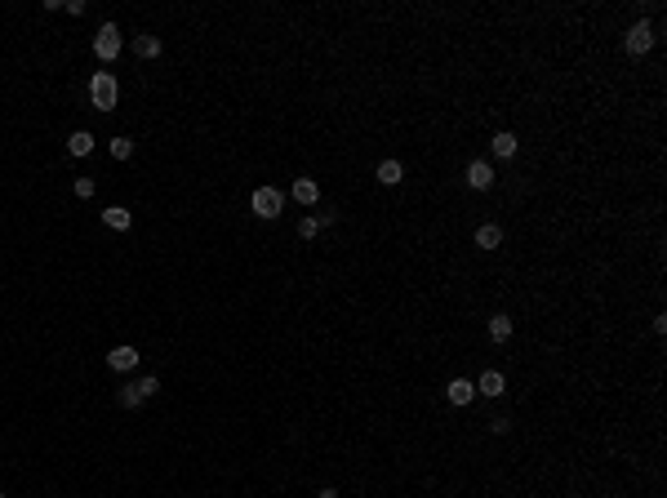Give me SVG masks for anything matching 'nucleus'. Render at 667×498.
I'll list each match as a JSON object with an SVG mask.
<instances>
[{
    "label": "nucleus",
    "instance_id": "nucleus-15",
    "mask_svg": "<svg viewBox=\"0 0 667 498\" xmlns=\"http://www.w3.org/2000/svg\"><path fill=\"white\" fill-rule=\"evenodd\" d=\"M133 54L138 58H161V36H138V41H133Z\"/></svg>",
    "mask_w": 667,
    "mask_h": 498
},
{
    "label": "nucleus",
    "instance_id": "nucleus-5",
    "mask_svg": "<svg viewBox=\"0 0 667 498\" xmlns=\"http://www.w3.org/2000/svg\"><path fill=\"white\" fill-rule=\"evenodd\" d=\"M627 54L632 58H640V54H650V45H654V31H650V22H636L632 31H627Z\"/></svg>",
    "mask_w": 667,
    "mask_h": 498
},
{
    "label": "nucleus",
    "instance_id": "nucleus-4",
    "mask_svg": "<svg viewBox=\"0 0 667 498\" xmlns=\"http://www.w3.org/2000/svg\"><path fill=\"white\" fill-rule=\"evenodd\" d=\"M249 205H254V214H258V218H276V214H281V205H285V196L276 187H258L249 196Z\"/></svg>",
    "mask_w": 667,
    "mask_h": 498
},
{
    "label": "nucleus",
    "instance_id": "nucleus-18",
    "mask_svg": "<svg viewBox=\"0 0 667 498\" xmlns=\"http://www.w3.org/2000/svg\"><path fill=\"white\" fill-rule=\"evenodd\" d=\"M325 223H330V218H302V223H298V236H302V240H316Z\"/></svg>",
    "mask_w": 667,
    "mask_h": 498
},
{
    "label": "nucleus",
    "instance_id": "nucleus-14",
    "mask_svg": "<svg viewBox=\"0 0 667 498\" xmlns=\"http://www.w3.org/2000/svg\"><path fill=\"white\" fill-rule=\"evenodd\" d=\"M490 147H494V156H499V161H507V156H516V133H507V129H503V133H494V142H490Z\"/></svg>",
    "mask_w": 667,
    "mask_h": 498
},
{
    "label": "nucleus",
    "instance_id": "nucleus-16",
    "mask_svg": "<svg viewBox=\"0 0 667 498\" xmlns=\"http://www.w3.org/2000/svg\"><path fill=\"white\" fill-rule=\"evenodd\" d=\"M400 178H405V169H400L396 161H383V165H379V183H383V187H396Z\"/></svg>",
    "mask_w": 667,
    "mask_h": 498
},
{
    "label": "nucleus",
    "instance_id": "nucleus-21",
    "mask_svg": "<svg viewBox=\"0 0 667 498\" xmlns=\"http://www.w3.org/2000/svg\"><path fill=\"white\" fill-rule=\"evenodd\" d=\"M0 498H5V494H0Z\"/></svg>",
    "mask_w": 667,
    "mask_h": 498
},
{
    "label": "nucleus",
    "instance_id": "nucleus-1",
    "mask_svg": "<svg viewBox=\"0 0 667 498\" xmlns=\"http://www.w3.org/2000/svg\"><path fill=\"white\" fill-rule=\"evenodd\" d=\"M116 94H120V89H116L112 71H98V76L89 80V103L98 107V112H112V107H116Z\"/></svg>",
    "mask_w": 667,
    "mask_h": 498
},
{
    "label": "nucleus",
    "instance_id": "nucleus-2",
    "mask_svg": "<svg viewBox=\"0 0 667 498\" xmlns=\"http://www.w3.org/2000/svg\"><path fill=\"white\" fill-rule=\"evenodd\" d=\"M156 392H161V379H156V374H147V379H138V383L120 387V405H125V409H138L142 400L156 396Z\"/></svg>",
    "mask_w": 667,
    "mask_h": 498
},
{
    "label": "nucleus",
    "instance_id": "nucleus-7",
    "mask_svg": "<svg viewBox=\"0 0 667 498\" xmlns=\"http://www.w3.org/2000/svg\"><path fill=\"white\" fill-rule=\"evenodd\" d=\"M503 392H507L503 374H499V369H485V374H481V383H476V396H494V400H499Z\"/></svg>",
    "mask_w": 667,
    "mask_h": 498
},
{
    "label": "nucleus",
    "instance_id": "nucleus-17",
    "mask_svg": "<svg viewBox=\"0 0 667 498\" xmlns=\"http://www.w3.org/2000/svg\"><path fill=\"white\" fill-rule=\"evenodd\" d=\"M490 338H494V343H507V338H512V321H507V316H494V321H490Z\"/></svg>",
    "mask_w": 667,
    "mask_h": 498
},
{
    "label": "nucleus",
    "instance_id": "nucleus-19",
    "mask_svg": "<svg viewBox=\"0 0 667 498\" xmlns=\"http://www.w3.org/2000/svg\"><path fill=\"white\" fill-rule=\"evenodd\" d=\"M112 156H116V161H129V156H133V142H129V138H112Z\"/></svg>",
    "mask_w": 667,
    "mask_h": 498
},
{
    "label": "nucleus",
    "instance_id": "nucleus-10",
    "mask_svg": "<svg viewBox=\"0 0 667 498\" xmlns=\"http://www.w3.org/2000/svg\"><path fill=\"white\" fill-rule=\"evenodd\" d=\"M294 200H298V205H316V200H321L316 178H298V183H294Z\"/></svg>",
    "mask_w": 667,
    "mask_h": 498
},
{
    "label": "nucleus",
    "instance_id": "nucleus-12",
    "mask_svg": "<svg viewBox=\"0 0 667 498\" xmlns=\"http://www.w3.org/2000/svg\"><path fill=\"white\" fill-rule=\"evenodd\" d=\"M476 245H481V249H499V245H503V227H499V223H485L481 232H476Z\"/></svg>",
    "mask_w": 667,
    "mask_h": 498
},
{
    "label": "nucleus",
    "instance_id": "nucleus-3",
    "mask_svg": "<svg viewBox=\"0 0 667 498\" xmlns=\"http://www.w3.org/2000/svg\"><path fill=\"white\" fill-rule=\"evenodd\" d=\"M94 54L103 58V63H112V58H120V31L112 27V22H103L98 36H94Z\"/></svg>",
    "mask_w": 667,
    "mask_h": 498
},
{
    "label": "nucleus",
    "instance_id": "nucleus-8",
    "mask_svg": "<svg viewBox=\"0 0 667 498\" xmlns=\"http://www.w3.org/2000/svg\"><path fill=\"white\" fill-rule=\"evenodd\" d=\"M445 396H450V405H471V400H476V383L454 379L450 387H445Z\"/></svg>",
    "mask_w": 667,
    "mask_h": 498
},
{
    "label": "nucleus",
    "instance_id": "nucleus-6",
    "mask_svg": "<svg viewBox=\"0 0 667 498\" xmlns=\"http://www.w3.org/2000/svg\"><path fill=\"white\" fill-rule=\"evenodd\" d=\"M467 187H476V191H490V187H494L490 161H471V165H467Z\"/></svg>",
    "mask_w": 667,
    "mask_h": 498
},
{
    "label": "nucleus",
    "instance_id": "nucleus-13",
    "mask_svg": "<svg viewBox=\"0 0 667 498\" xmlns=\"http://www.w3.org/2000/svg\"><path fill=\"white\" fill-rule=\"evenodd\" d=\"M67 152H71V156H89V152H94V133H89V129H76V133L67 138Z\"/></svg>",
    "mask_w": 667,
    "mask_h": 498
},
{
    "label": "nucleus",
    "instance_id": "nucleus-9",
    "mask_svg": "<svg viewBox=\"0 0 667 498\" xmlns=\"http://www.w3.org/2000/svg\"><path fill=\"white\" fill-rule=\"evenodd\" d=\"M107 365H112L116 374H125V369H133V365H138V351H133V347H116L112 356H107Z\"/></svg>",
    "mask_w": 667,
    "mask_h": 498
},
{
    "label": "nucleus",
    "instance_id": "nucleus-11",
    "mask_svg": "<svg viewBox=\"0 0 667 498\" xmlns=\"http://www.w3.org/2000/svg\"><path fill=\"white\" fill-rule=\"evenodd\" d=\"M103 223L112 227V232H129V223H133V218H129V210H125V205H112V210L103 214Z\"/></svg>",
    "mask_w": 667,
    "mask_h": 498
},
{
    "label": "nucleus",
    "instance_id": "nucleus-20",
    "mask_svg": "<svg viewBox=\"0 0 667 498\" xmlns=\"http://www.w3.org/2000/svg\"><path fill=\"white\" fill-rule=\"evenodd\" d=\"M76 196H80V200L94 196V178H76Z\"/></svg>",
    "mask_w": 667,
    "mask_h": 498
}]
</instances>
